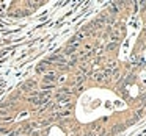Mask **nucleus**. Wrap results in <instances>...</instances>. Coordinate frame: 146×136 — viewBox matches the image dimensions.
Returning <instances> with one entry per match:
<instances>
[{"label":"nucleus","instance_id":"nucleus-1","mask_svg":"<svg viewBox=\"0 0 146 136\" xmlns=\"http://www.w3.org/2000/svg\"><path fill=\"white\" fill-rule=\"evenodd\" d=\"M96 80H98V81L101 83L102 80H104V75H102V74H99V75H96Z\"/></svg>","mask_w":146,"mask_h":136},{"label":"nucleus","instance_id":"nucleus-2","mask_svg":"<svg viewBox=\"0 0 146 136\" xmlns=\"http://www.w3.org/2000/svg\"><path fill=\"white\" fill-rule=\"evenodd\" d=\"M115 47H116V44H115V42H113V44H110V45H108V50H111V49H115Z\"/></svg>","mask_w":146,"mask_h":136},{"label":"nucleus","instance_id":"nucleus-3","mask_svg":"<svg viewBox=\"0 0 146 136\" xmlns=\"http://www.w3.org/2000/svg\"><path fill=\"white\" fill-rule=\"evenodd\" d=\"M85 136H93V135H91V133H86V135H85Z\"/></svg>","mask_w":146,"mask_h":136}]
</instances>
